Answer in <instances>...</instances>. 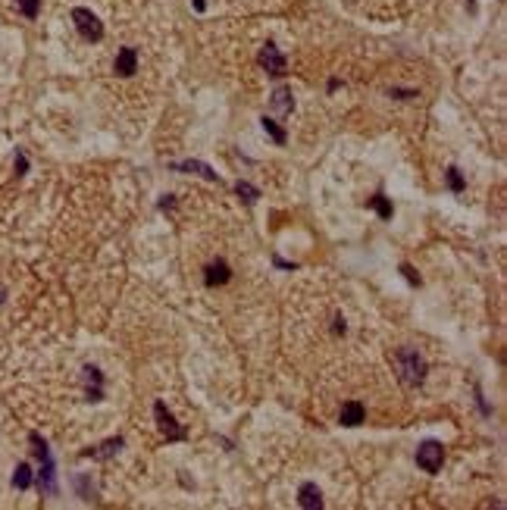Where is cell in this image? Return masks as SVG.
I'll return each mask as SVG.
<instances>
[{
	"instance_id": "7402d4cb",
	"label": "cell",
	"mask_w": 507,
	"mask_h": 510,
	"mask_svg": "<svg viewBox=\"0 0 507 510\" xmlns=\"http://www.w3.org/2000/svg\"><path fill=\"white\" fill-rule=\"evenodd\" d=\"M25 170H29V163H25V157H22V154H16V172H19V176H22Z\"/></svg>"
},
{
	"instance_id": "5b68a950",
	"label": "cell",
	"mask_w": 507,
	"mask_h": 510,
	"mask_svg": "<svg viewBox=\"0 0 507 510\" xmlns=\"http://www.w3.org/2000/svg\"><path fill=\"white\" fill-rule=\"evenodd\" d=\"M444 463V445L442 441H423V445L417 447V466L426 472H438Z\"/></svg>"
},
{
	"instance_id": "ffe728a7",
	"label": "cell",
	"mask_w": 507,
	"mask_h": 510,
	"mask_svg": "<svg viewBox=\"0 0 507 510\" xmlns=\"http://www.w3.org/2000/svg\"><path fill=\"white\" fill-rule=\"evenodd\" d=\"M19 10H22L29 19H35L38 10H41V0H19Z\"/></svg>"
},
{
	"instance_id": "e0dca14e",
	"label": "cell",
	"mask_w": 507,
	"mask_h": 510,
	"mask_svg": "<svg viewBox=\"0 0 507 510\" xmlns=\"http://www.w3.org/2000/svg\"><path fill=\"white\" fill-rule=\"evenodd\" d=\"M235 191H238V197H241L244 204H257V197H260V188H254L250 182H238Z\"/></svg>"
},
{
	"instance_id": "cb8c5ba5",
	"label": "cell",
	"mask_w": 507,
	"mask_h": 510,
	"mask_svg": "<svg viewBox=\"0 0 507 510\" xmlns=\"http://www.w3.org/2000/svg\"><path fill=\"white\" fill-rule=\"evenodd\" d=\"M194 10H198V13H204V0H194Z\"/></svg>"
},
{
	"instance_id": "277c9868",
	"label": "cell",
	"mask_w": 507,
	"mask_h": 510,
	"mask_svg": "<svg viewBox=\"0 0 507 510\" xmlns=\"http://www.w3.org/2000/svg\"><path fill=\"white\" fill-rule=\"evenodd\" d=\"M72 22H75V28H79V35L85 41H94V44H97V41L104 38V22H100L97 16L91 13V10L75 7L72 10Z\"/></svg>"
},
{
	"instance_id": "52a82bcc",
	"label": "cell",
	"mask_w": 507,
	"mask_h": 510,
	"mask_svg": "<svg viewBox=\"0 0 507 510\" xmlns=\"http://www.w3.org/2000/svg\"><path fill=\"white\" fill-rule=\"evenodd\" d=\"M113 69H116V76H122V79L135 76V72H138V51H135V47H122V51L116 54Z\"/></svg>"
},
{
	"instance_id": "9a60e30c",
	"label": "cell",
	"mask_w": 507,
	"mask_h": 510,
	"mask_svg": "<svg viewBox=\"0 0 507 510\" xmlns=\"http://www.w3.org/2000/svg\"><path fill=\"white\" fill-rule=\"evenodd\" d=\"M31 482H35V476H31V466L29 463H19L16 466V476H13V485H16L19 491H25Z\"/></svg>"
},
{
	"instance_id": "d4e9b609",
	"label": "cell",
	"mask_w": 507,
	"mask_h": 510,
	"mask_svg": "<svg viewBox=\"0 0 507 510\" xmlns=\"http://www.w3.org/2000/svg\"><path fill=\"white\" fill-rule=\"evenodd\" d=\"M351 3H354V0H351Z\"/></svg>"
},
{
	"instance_id": "8fae6325",
	"label": "cell",
	"mask_w": 507,
	"mask_h": 510,
	"mask_svg": "<svg viewBox=\"0 0 507 510\" xmlns=\"http://www.w3.org/2000/svg\"><path fill=\"white\" fill-rule=\"evenodd\" d=\"M363 416H367V410H363L360 401H344V404H341V413H338V420H341V426H360Z\"/></svg>"
},
{
	"instance_id": "3957f363",
	"label": "cell",
	"mask_w": 507,
	"mask_h": 510,
	"mask_svg": "<svg viewBox=\"0 0 507 510\" xmlns=\"http://www.w3.org/2000/svg\"><path fill=\"white\" fill-rule=\"evenodd\" d=\"M154 420H156V429H160V435H163L166 441H185V438H188L185 426H179V422H175L172 410H169L163 401L154 404Z\"/></svg>"
},
{
	"instance_id": "30bf717a",
	"label": "cell",
	"mask_w": 507,
	"mask_h": 510,
	"mask_svg": "<svg viewBox=\"0 0 507 510\" xmlns=\"http://www.w3.org/2000/svg\"><path fill=\"white\" fill-rule=\"evenodd\" d=\"M232 279V270H229V263L225 260H216V263H210L204 270V282L210 285V288H216V285H225Z\"/></svg>"
},
{
	"instance_id": "603a6c76",
	"label": "cell",
	"mask_w": 507,
	"mask_h": 510,
	"mask_svg": "<svg viewBox=\"0 0 507 510\" xmlns=\"http://www.w3.org/2000/svg\"><path fill=\"white\" fill-rule=\"evenodd\" d=\"M332 322H335V332H341V335H344V320H341V316H335Z\"/></svg>"
},
{
	"instance_id": "6da1fadb",
	"label": "cell",
	"mask_w": 507,
	"mask_h": 510,
	"mask_svg": "<svg viewBox=\"0 0 507 510\" xmlns=\"http://www.w3.org/2000/svg\"><path fill=\"white\" fill-rule=\"evenodd\" d=\"M394 372L404 388H419L426 379V360L417 347H398L394 351Z\"/></svg>"
},
{
	"instance_id": "5bb4252c",
	"label": "cell",
	"mask_w": 507,
	"mask_h": 510,
	"mask_svg": "<svg viewBox=\"0 0 507 510\" xmlns=\"http://www.w3.org/2000/svg\"><path fill=\"white\" fill-rule=\"evenodd\" d=\"M122 447V438H106L104 445H97V447H91V451H85L81 457H94V460H106V457H113V454Z\"/></svg>"
},
{
	"instance_id": "2e32d148",
	"label": "cell",
	"mask_w": 507,
	"mask_h": 510,
	"mask_svg": "<svg viewBox=\"0 0 507 510\" xmlns=\"http://www.w3.org/2000/svg\"><path fill=\"white\" fill-rule=\"evenodd\" d=\"M369 207H373L376 213L382 216V220H392V213H394V207L388 204V197H385V195H376L373 201H369Z\"/></svg>"
},
{
	"instance_id": "44dd1931",
	"label": "cell",
	"mask_w": 507,
	"mask_h": 510,
	"mask_svg": "<svg viewBox=\"0 0 507 510\" xmlns=\"http://www.w3.org/2000/svg\"><path fill=\"white\" fill-rule=\"evenodd\" d=\"M401 272L407 276V282H410V285H419V276L413 272V266H407V263H404V266H401Z\"/></svg>"
},
{
	"instance_id": "4fadbf2b",
	"label": "cell",
	"mask_w": 507,
	"mask_h": 510,
	"mask_svg": "<svg viewBox=\"0 0 507 510\" xmlns=\"http://www.w3.org/2000/svg\"><path fill=\"white\" fill-rule=\"evenodd\" d=\"M273 107H275V113L279 116H288L294 110V97H291V88H285V85H282V88H275L273 91Z\"/></svg>"
},
{
	"instance_id": "7a4b0ae2",
	"label": "cell",
	"mask_w": 507,
	"mask_h": 510,
	"mask_svg": "<svg viewBox=\"0 0 507 510\" xmlns=\"http://www.w3.org/2000/svg\"><path fill=\"white\" fill-rule=\"evenodd\" d=\"M29 441H31V451H35L38 463H41V472H38V479H35L38 488H41L44 495H56V466H54V457H50L47 441H44L38 432H31Z\"/></svg>"
},
{
	"instance_id": "ac0fdd59",
	"label": "cell",
	"mask_w": 507,
	"mask_h": 510,
	"mask_svg": "<svg viewBox=\"0 0 507 510\" xmlns=\"http://www.w3.org/2000/svg\"><path fill=\"white\" fill-rule=\"evenodd\" d=\"M263 129H266V135L275 141V145H285V129H282L275 120H266V116H263Z\"/></svg>"
},
{
	"instance_id": "9c48e42d",
	"label": "cell",
	"mask_w": 507,
	"mask_h": 510,
	"mask_svg": "<svg viewBox=\"0 0 507 510\" xmlns=\"http://www.w3.org/2000/svg\"><path fill=\"white\" fill-rule=\"evenodd\" d=\"M298 504L304 510H319V507H323V491H319L313 482H304L298 488Z\"/></svg>"
},
{
	"instance_id": "8992f818",
	"label": "cell",
	"mask_w": 507,
	"mask_h": 510,
	"mask_svg": "<svg viewBox=\"0 0 507 510\" xmlns=\"http://www.w3.org/2000/svg\"><path fill=\"white\" fill-rule=\"evenodd\" d=\"M260 66L266 69V76H273V79H282L288 72V63H285V57L279 54V47L275 44H266L260 51Z\"/></svg>"
},
{
	"instance_id": "d6986e66",
	"label": "cell",
	"mask_w": 507,
	"mask_h": 510,
	"mask_svg": "<svg viewBox=\"0 0 507 510\" xmlns=\"http://www.w3.org/2000/svg\"><path fill=\"white\" fill-rule=\"evenodd\" d=\"M448 188L454 191V195H460V191L467 188V182H463V176H460L457 166H448Z\"/></svg>"
},
{
	"instance_id": "ba28073f",
	"label": "cell",
	"mask_w": 507,
	"mask_h": 510,
	"mask_svg": "<svg viewBox=\"0 0 507 510\" xmlns=\"http://www.w3.org/2000/svg\"><path fill=\"white\" fill-rule=\"evenodd\" d=\"M85 391H88V401H100L104 397V376H100L97 366H85Z\"/></svg>"
},
{
	"instance_id": "7c38bea8",
	"label": "cell",
	"mask_w": 507,
	"mask_h": 510,
	"mask_svg": "<svg viewBox=\"0 0 507 510\" xmlns=\"http://www.w3.org/2000/svg\"><path fill=\"white\" fill-rule=\"evenodd\" d=\"M172 170H175V172H194V176H204V179H210V182H219L216 172H213L207 163H200V160H185V163H172Z\"/></svg>"
}]
</instances>
